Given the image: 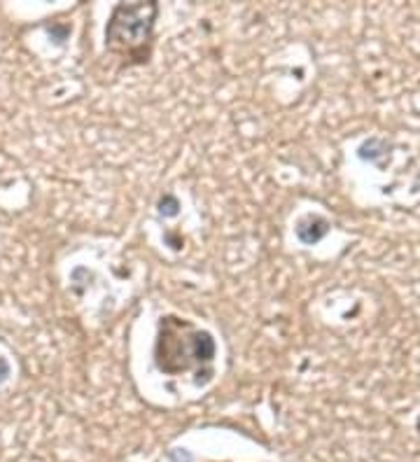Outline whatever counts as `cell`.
<instances>
[{
    "label": "cell",
    "instance_id": "6da1fadb",
    "mask_svg": "<svg viewBox=\"0 0 420 462\" xmlns=\"http://www.w3.org/2000/svg\"><path fill=\"white\" fill-rule=\"evenodd\" d=\"M157 14V3L115 5L105 26V49L122 56L129 65L147 63L149 54H152Z\"/></svg>",
    "mask_w": 420,
    "mask_h": 462
},
{
    "label": "cell",
    "instance_id": "7a4b0ae2",
    "mask_svg": "<svg viewBox=\"0 0 420 462\" xmlns=\"http://www.w3.org/2000/svg\"><path fill=\"white\" fill-rule=\"evenodd\" d=\"M157 367L164 374H182L189 369L210 364L215 357V341L204 330L180 317H162L154 348Z\"/></svg>",
    "mask_w": 420,
    "mask_h": 462
},
{
    "label": "cell",
    "instance_id": "3957f363",
    "mask_svg": "<svg viewBox=\"0 0 420 462\" xmlns=\"http://www.w3.org/2000/svg\"><path fill=\"white\" fill-rule=\"evenodd\" d=\"M327 231H330V222H327L325 217H320V215H308L297 226V236H299L301 243H306V246H313V243H317Z\"/></svg>",
    "mask_w": 420,
    "mask_h": 462
},
{
    "label": "cell",
    "instance_id": "277c9868",
    "mask_svg": "<svg viewBox=\"0 0 420 462\" xmlns=\"http://www.w3.org/2000/svg\"><path fill=\"white\" fill-rule=\"evenodd\" d=\"M159 206H162L159 210H162L164 215H175V213H178V201H175L173 196H164Z\"/></svg>",
    "mask_w": 420,
    "mask_h": 462
},
{
    "label": "cell",
    "instance_id": "5b68a950",
    "mask_svg": "<svg viewBox=\"0 0 420 462\" xmlns=\"http://www.w3.org/2000/svg\"><path fill=\"white\" fill-rule=\"evenodd\" d=\"M418 430H420V418H418Z\"/></svg>",
    "mask_w": 420,
    "mask_h": 462
}]
</instances>
